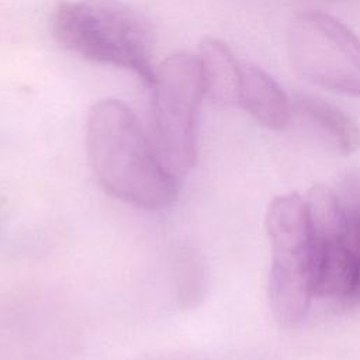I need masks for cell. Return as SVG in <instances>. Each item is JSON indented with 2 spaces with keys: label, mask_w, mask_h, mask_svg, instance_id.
I'll return each instance as SVG.
<instances>
[{
  "label": "cell",
  "mask_w": 360,
  "mask_h": 360,
  "mask_svg": "<svg viewBox=\"0 0 360 360\" xmlns=\"http://www.w3.org/2000/svg\"><path fill=\"white\" fill-rule=\"evenodd\" d=\"M239 105L269 129H284L290 122L287 94L270 75L250 63L240 65Z\"/></svg>",
  "instance_id": "52a82bcc"
},
{
  "label": "cell",
  "mask_w": 360,
  "mask_h": 360,
  "mask_svg": "<svg viewBox=\"0 0 360 360\" xmlns=\"http://www.w3.org/2000/svg\"><path fill=\"white\" fill-rule=\"evenodd\" d=\"M295 72L325 90L360 97V38L338 18L308 11L295 15L287 34Z\"/></svg>",
  "instance_id": "5b68a950"
},
{
  "label": "cell",
  "mask_w": 360,
  "mask_h": 360,
  "mask_svg": "<svg viewBox=\"0 0 360 360\" xmlns=\"http://www.w3.org/2000/svg\"><path fill=\"white\" fill-rule=\"evenodd\" d=\"M197 60L204 94L219 105H239L240 65L219 39L207 38L200 44Z\"/></svg>",
  "instance_id": "ba28073f"
},
{
  "label": "cell",
  "mask_w": 360,
  "mask_h": 360,
  "mask_svg": "<svg viewBox=\"0 0 360 360\" xmlns=\"http://www.w3.org/2000/svg\"><path fill=\"white\" fill-rule=\"evenodd\" d=\"M150 87L149 138L163 162L183 177L198 153V111L204 94L197 56L176 52L155 68Z\"/></svg>",
  "instance_id": "3957f363"
},
{
  "label": "cell",
  "mask_w": 360,
  "mask_h": 360,
  "mask_svg": "<svg viewBox=\"0 0 360 360\" xmlns=\"http://www.w3.org/2000/svg\"><path fill=\"white\" fill-rule=\"evenodd\" d=\"M298 110L322 128L345 153L360 149V127L345 111L329 101L307 93L295 97Z\"/></svg>",
  "instance_id": "9c48e42d"
},
{
  "label": "cell",
  "mask_w": 360,
  "mask_h": 360,
  "mask_svg": "<svg viewBox=\"0 0 360 360\" xmlns=\"http://www.w3.org/2000/svg\"><path fill=\"white\" fill-rule=\"evenodd\" d=\"M86 148L101 187L112 197L145 210L170 205L179 194L176 177L158 156L132 110L104 98L87 115Z\"/></svg>",
  "instance_id": "6da1fadb"
},
{
  "label": "cell",
  "mask_w": 360,
  "mask_h": 360,
  "mask_svg": "<svg viewBox=\"0 0 360 360\" xmlns=\"http://www.w3.org/2000/svg\"><path fill=\"white\" fill-rule=\"evenodd\" d=\"M314 262L315 297L357 304V273L346 243V211L340 198L323 184L307 198Z\"/></svg>",
  "instance_id": "8992f818"
},
{
  "label": "cell",
  "mask_w": 360,
  "mask_h": 360,
  "mask_svg": "<svg viewBox=\"0 0 360 360\" xmlns=\"http://www.w3.org/2000/svg\"><path fill=\"white\" fill-rule=\"evenodd\" d=\"M52 32L63 48L87 60L129 70L148 86L153 79V28L131 4L63 1L53 13Z\"/></svg>",
  "instance_id": "7a4b0ae2"
},
{
  "label": "cell",
  "mask_w": 360,
  "mask_h": 360,
  "mask_svg": "<svg viewBox=\"0 0 360 360\" xmlns=\"http://www.w3.org/2000/svg\"><path fill=\"white\" fill-rule=\"evenodd\" d=\"M353 194L350 202H343V207L346 211V243L357 273V304H360V191Z\"/></svg>",
  "instance_id": "30bf717a"
},
{
  "label": "cell",
  "mask_w": 360,
  "mask_h": 360,
  "mask_svg": "<svg viewBox=\"0 0 360 360\" xmlns=\"http://www.w3.org/2000/svg\"><path fill=\"white\" fill-rule=\"evenodd\" d=\"M271 243L269 304L274 319L291 328L307 315L314 291V262L305 198L297 193L277 195L266 214Z\"/></svg>",
  "instance_id": "277c9868"
}]
</instances>
